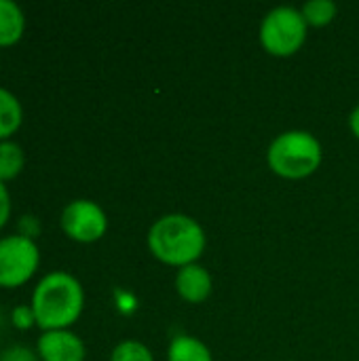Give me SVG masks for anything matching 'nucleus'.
Wrapping results in <instances>:
<instances>
[{
	"mask_svg": "<svg viewBox=\"0 0 359 361\" xmlns=\"http://www.w3.org/2000/svg\"><path fill=\"white\" fill-rule=\"evenodd\" d=\"M30 305L40 332L70 330L85 311V290L72 273L51 271L32 290Z\"/></svg>",
	"mask_w": 359,
	"mask_h": 361,
	"instance_id": "1",
	"label": "nucleus"
},
{
	"mask_svg": "<svg viewBox=\"0 0 359 361\" xmlns=\"http://www.w3.org/2000/svg\"><path fill=\"white\" fill-rule=\"evenodd\" d=\"M146 243L159 262L182 269L203 256L207 237L195 218L186 214H165L150 226Z\"/></svg>",
	"mask_w": 359,
	"mask_h": 361,
	"instance_id": "2",
	"label": "nucleus"
},
{
	"mask_svg": "<svg viewBox=\"0 0 359 361\" xmlns=\"http://www.w3.org/2000/svg\"><path fill=\"white\" fill-rule=\"evenodd\" d=\"M322 142L303 129L279 133L267 150L269 169L284 180H305L322 167Z\"/></svg>",
	"mask_w": 359,
	"mask_h": 361,
	"instance_id": "3",
	"label": "nucleus"
},
{
	"mask_svg": "<svg viewBox=\"0 0 359 361\" xmlns=\"http://www.w3.org/2000/svg\"><path fill=\"white\" fill-rule=\"evenodd\" d=\"M307 21L300 8L275 6L260 23V44L273 57H292L307 42Z\"/></svg>",
	"mask_w": 359,
	"mask_h": 361,
	"instance_id": "4",
	"label": "nucleus"
},
{
	"mask_svg": "<svg viewBox=\"0 0 359 361\" xmlns=\"http://www.w3.org/2000/svg\"><path fill=\"white\" fill-rule=\"evenodd\" d=\"M40 267L36 241L17 233L0 237V290L23 288Z\"/></svg>",
	"mask_w": 359,
	"mask_h": 361,
	"instance_id": "5",
	"label": "nucleus"
},
{
	"mask_svg": "<svg viewBox=\"0 0 359 361\" xmlns=\"http://www.w3.org/2000/svg\"><path fill=\"white\" fill-rule=\"evenodd\" d=\"M61 233L74 243H97L108 233V216L104 207L91 199L70 201L59 216Z\"/></svg>",
	"mask_w": 359,
	"mask_h": 361,
	"instance_id": "6",
	"label": "nucleus"
},
{
	"mask_svg": "<svg viewBox=\"0 0 359 361\" xmlns=\"http://www.w3.org/2000/svg\"><path fill=\"white\" fill-rule=\"evenodd\" d=\"M36 355L40 361H85L87 347L72 330L40 332L36 341Z\"/></svg>",
	"mask_w": 359,
	"mask_h": 361,
	"instance_id": "7",
	"label": "nucleus"
},
{
	"mask_svg": "<svg viewBox=\"0 0 359 361\" xmlns=\"http://www.w3.org/2000/svg\"><path fill=\"white\" fill-rule=\"evenodd\" d=\"M212 290H214L212 275L199 262L178 269V273H176V292L184 302L201 305L212 296Z\"/></svg>",
	"mask_w": 359,
	"mask_h": 361,
	"instance_id": "8",
	"label": "nucleus"
},
{
	"mask_svg": "<svg viewBox=\"0 0 359 361\" xmlns=\"http://www.w3.org/2000/svg\"><path fill=\"white\" fill-rule=\"evenodd\" d=\"M25 13L17 2L0 0V49L15 47L25 34Z\"/></svg>",
	"mask_w": 359,
	"mask_h": 361,
	"instance_id": "9",
	"label": "nucleus"
},
{
	"mask_svg": "<svg viewBox=\"0 0 359 361\" xmlns=\"http://www.w3.org/2000/svg\"><path fill=\"white\" fill-rule=\"evenodd\" d=\"M21 123L23 106L19 97L6 87H0V142L13 140V135L21 129Z\"/></svg>",
	"mask_w": 359,
	"mask_h": 361,
	"instance_id": "10",
	"label": "nucleus"
},
{
	"mask_svg": "<svg viewBox=\"0 0 359 361\" xmlns=\"http://www.w3.org/2000/svg\"><path fill=\"white\" fill-rule=\"evenodd\" d=\"M167 361H214L209 347L197 336H176L167 349Z\"/></svg>",
	"mask_w": 359,
	"mask_h": 361,
	"instance_id": "11",
	"label": "nucleus"
},
{
	"mask_svg": "<svg viewBox=\"0 0 359 361\" xmlns=\"http://www.w3.org/2000/svg\"><path fill=\"white\" fill-rule=\"evenodd\" d=\"M25 167V150L21 148V144H17L15 140H4L0 142V182L8 184L15 178H19V173Z\"/></svg>",
	"mask_w": 359,
	"mask_h": 361,
	"instance_id": "12",
	"label": "nucleus"
},
{
	"mask_svg": "<svg viewBox=\"0 0 359 361\" xmlns=\"http://www.w3.org/2000/svg\"><path fill=\"white\" fill-rule=\"evenodd\" d=\"M300 13H303L307 25L326 27V25H330L334 21V17L339 13V6L332 0H309L307 4H303Z\"/></svg>",
	"mask_w": 359,
	"mask_h": 361,
	"instance_id": "13",
	"label": "nucleus"
},
{
	"mask_svg": "<svg viewBox=\"0 0 359 361\" xmlns=\"http://www.w3.org/2000/svg\"><path fill=\"white\" fill-rule=\"evenodd\" d=\"M110 361H154V355L140 341H123L112 349Z\"/></svg>",
	"mask_w": 359,
	"mask_h": 361,
	"instance_id": "14",
	"label": "nucleus"
},
{
	"mask_svg": "<svg viewBox=\"0 0 359 361\" xmlns=\"http://www.w3.org/2000/svg\"><path fill=\"white\" fill-rule=\"evenodd\" d=\"M11 326H13L15 330H21V332L36 328V315H34L30 302H28V305H17V307L11 311Z\"/></svg>",
	"mask_w": 359,
	"mask_h": 361,
	"instance_id": "15",
	"label": "nucleus"
},
{
	"mask_svg": "<svg viewBox=\"0 0 359 361\" xmlns=\"http://www.w3.org/2000/svg\"><path fill=\"white\" fill-rule=\"evenodd\" d=\"M40 231H42L40 220H38L36 216H32V214L21 216V218H19V222H17V235L28 237V239H32V241H36V239H38Z\"/></svg>",
	"mask_w": 359,
	"mask_h": 361,
	"instance_id": "16",
	"label": "nucleus"
},
{
	"mask_svg": "<svg viewBox=\"0 0 359 361\" xmlns=\"http://www.w3.org/2000/svg\"><path fill=\"white\" fill-rule=\"evenodd\" d=\"M0 361H40L36 351H32L30 347L23 345H13L8 349H4L0 353Z\"/></svg>",
	"mask_w": 359,
	"mask_h": 361,
	"instance_id": "17",
	"label": "nucleus"
},
{
	"mask_svg": "<svg viewBox=\"0 0 359 361\" xmlns=\"http://www.w3.org/2000/svg\"><path fill=\"white\" fill-rule=\"evenodd\" d=\"M13 214V203H11V192L4 182H0V231L8 224Z\"/></svg>",
	"mask_w": 359,
	"mask_h": 361,
	"instance_id": "18",
	"label": "nucleus"
},
{
	"mask_svg": "<svg viewBox=\"0 0 359 361\" xmlns=\"http://www.w3.org/2000/svg\"><path fill=\"white\" fill-rule=\"evenodd\" d=\"M349 129H351V133L359 140V106L353 108V112L349 116Z\"/></svg>",
	"mask_w": 359,
	"mask_h": 361,
	"instance_id": "19",
	"label": "nucleus"
}]
</instances>
